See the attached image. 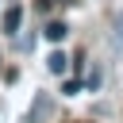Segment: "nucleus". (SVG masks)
Wrapping results in <instances>:
<instances>
[{"label":"nucleus","mask_w":123,"mask_h":123,"mask_svg":"<svg viewBox=\"0 0 123 123\" xmlns=\"http://www.w3.org/2000/svg\"><path fill=\"white\" fill-rule=\"evenodd\" d=\"M19 23H23V8H19V4H12V8L4 12V35H15V31H19Z\"/></svg>","instance_id":"f03ea898"},{"label":"nucleus","mask_w":123,"mask_h":123,"mask_svg":"<svg viewBox=\"0 0 123 123\" xmlns=\"http://www.w3.org/2000/svg\"><path fill=\"white\" fill-rule=\"evenodd\" d=\"M62 92H65V96H77V92H81V81H65Z\"/></svg>","instance_id":"39448f33"},{"label":"nucleus","mask_w":123,"mask_h":123,"mask_svg":"<svg viewBox=\"0 0 123 123\" xmlns=\"http://www.w3.org/2000/svg\"><path fill=\"white\" fill-rule=\"evenodd\" d=\"M50 4H69V0H50Z\"/></svg>","instance_id":"6e6552de"},{"label":"nucleus","mask_w":123,"mask_h":123,"mask_svg":"<svg viewBox=\"0 0 123 123\" xmlns=\"http://www.w3.org/2000/svg\"><path fill=\"white\" fill-rule=\"evenodd\" d=\"M119 38H123V15H119Z\"/></svg>","instance_id":"0eeeda50"},{"label":"nucleus","mask_w":123,"mask_h":123,"mask_svg":"<svg viewBox=\"0 0 123 123\" xmlns=\"http://www.w3.org/2000/svg\"><path fill=\"white\" fill-rule=\"evenodd\" d=\"M65 35H69V27H65V23H58V19H54V23H46V38H50V42H62Z\"/></svg>","instance_id":"20e7f679"},{"label":"nucleus","mask_w":123,"mask_h":123,"mask_svg":"<svg viewBox=\"0 0 123 123\" xmlns=\"http://www.w3.org/2000/svg\"><path fill=\"white\" fill-rule=\"evenodd\" d=\"M100 81H104V73H100V69H92V73H88V88H96Z\"/></svg>","instance_id":"423d86ee"},{"label":"nucleus","mask_w":123,"mask_h":123,"mask_svg":"<svg viewBox=\"0 0 123 123\" xmlns=\"http://www.w3.org/2000/svg\"><path fill=\"white\" fill-rule=\"evenodd\" d=\"M50 111H54L50 96H46V92H38V96H35V104H31V111H27V123H46V119H50Z\"/></svg>","instance_id":"f257e3e1"},{"label":"nucleus","mask_w":123,"mask_h":123,"mask_svg":"<svg viewBox=\"0 0 123 123\" xmlns=\"http://www.w3.org/2000/svg\"><path fill=\"white\" fill-rule=\"evenodd\" d=\"M46 69H50V73H58V77H62V73H65V69H69V58H65V54H62V50H54V54H50V58H46Z\"/></svg>","instance_id":"7ed1b4c3"}]
</instances>
